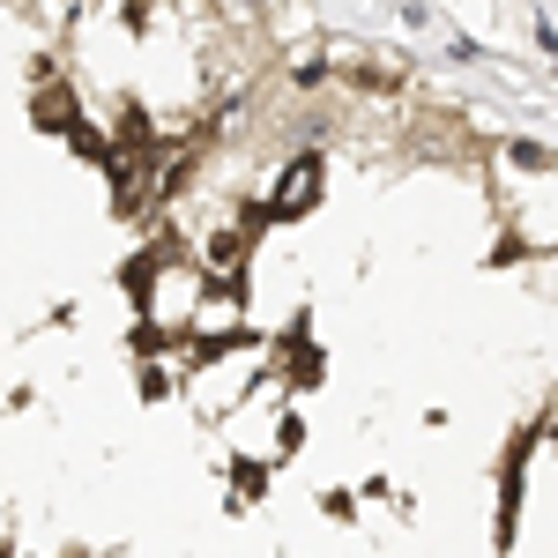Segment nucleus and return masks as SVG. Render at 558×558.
<instances>
[{"label":"nucleus","instance_id":"1","mask_svg":"<svg viewBox=\"0 0 558 558\" xmlns=\"http://www.w3.org/2000/svg\"><path fill=\"white\" fill-rule=\"evenodd\" d=\"M320 186H328L320 149L291 157V165H283V179H276V194H268V216H276V223H299V216H313V209H320Z\"/></svg>","mask_w":558,"mask_h":558},{"label":"nucleus","instance_id":"2","mask_svg":"<svg viewBox=\"0 0 558 558\" xmlns=\"http://www.w3.org/2000/svg\"><path fill=\"white\" fill-rule=\"evenodd\" d=\"M75 120H83V112H75V89H68V83H38V97H31V128L68 134Z\"/></svg>","mask_w":558,"mask_h":558},{"label":"nucleus","instance_id":"3","mask_svg":"<svg viewBox=\"0 0 558 558\" xmlns=\"http://www.w3.org/2000/svg\"><path fill=\"white\" fill-rule=\"evenodd\" d=\"M320 380V357L305 350V336H291V387H313Z\"/></svg>","mask_w":558,"mask_h":558}]
</instances>
